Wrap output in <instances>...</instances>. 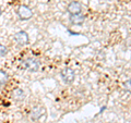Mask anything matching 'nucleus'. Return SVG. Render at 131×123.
I'll use <instances>...</instances> for the list:
<instances>
[{
	"mask_svg": "<svg viewBox=\"0 0 131 123\" xmlns=\"http://www.w3.org/2000/svg\"><path fill=\"white\" fill-rule=\"evenodd\" d=\"M20 68L23 69V70H27V71H30V72H37L40 68V62L37 59L28 58L26 60L22 61Z\"/></svg>",
	"mask_w": 131,
	"mask_h": 123,
	"instance_id": "f257e3e1",
	"label": "nucleus"
},
{
	"mask_svg": "<svg viewBox=\"0 0 131 123\" xmlns=\"http://www.w3.org/2000/svg\"><path fill=\"white\" fill-rule=\"evenodd\" d=\"M61 79L66 84H71L75 79V73L71 68H64L60 73Z\"/></svg>",
	"mask_w": 131,
	"mask_h": 123,
	"instance_id": "f03ea898",
	"label": "nucleus"
},
{
	"mask_svg": "<svg viewBox=\"0 0 131 123\" xmlns=\"http://www.w3.org/2000/svg\"><path fill=\"white\" fill-rule=\"evenodd\" d=\"M18 15L19 18L23 20V21H26V20H30L33 15V12H32V9L28 6L26 5H22L21 7L19 8L18 10Z\"/></svg>",
	"mask_w": 131,
	"mask_h": 123,
	"instance_id": "7ed1b4c3",
	"label": "nucleus"
},
{
	"mask_svg": "<svg viewBox=\"0 0 131 123\" xmlns=\"http://www.w3.org/2000/svg\"><path fill=\"white\" fill-rule=\"evenodd\" d=\"M14 40L18 43L20 46H24L28 43V35L26 32L24 31H20L14 35Z\"/></svg>",
	"mask_w": 131,
	"mask_h": 123,
	"instance_id": "20e7f679",
	"label": "nucleus"
},
{
	"mask_svg": "<svg viewBox=\"0 0 131 123\" xmlns=\"http://www.w3.org/2000/svg\"><path fill=\"white\" fill-rule=\"evenodd\" d=\"M67 10H68L69 13H70V15H78V14L81 13V11H82V6H81L80 2H78V1H72V2L69 3Z\"/></svg>",
	"mask_w": 131,
	"mask_h": 123,
	"instance_id": "39448f33",
	"label": "nucleus"
},
{
	"mask_svg": "<svg viewBox=\"0 0 131 123\" xmlns=\"http://www.w3.org/2000/svg\"><path fill=\"white\" fill-rule=\"evenodd\" d=\"M44 113V108L43 107H35L33 108V110L31 111V119L33 121H36L42 117V114Z\"/></svg>",
	"mask_w": 131,
	"mask_h": 123,
	"instance_id": "423d86ee",
	"label": "nucleus"
},
{
	"mask_svg": "<svg viewBox=\"0 0 131 123\" xmlns=\"http://www.w3.org/2000/svg\"><path fill=\"white\" fill-rule=\"evenodd\" d=\"M70 23L73 25H81L84 22V15L78 14V15H70Z\"/></svg>",
	"mask_w": 131,
	"mask_h": 123,
	"instance_id": "0eeeda50",
	"label": "nucleus"
},
{
	"mask_svg": "<svg viewBox=\"0 0 131 123\" xmlns=\"http://www.w3.org/2000/svg\"><path fill=\"white\" fill-rule=\"evenodd\" d=\"M12 96H13V98L15 100H23L24 99V97H25V94H24V92L22 91L21 88H15L13 93H12Z\"/></svg>",
	"mask_w": 131,
	"mask_h": 123,
	"instance_id": "6e6552de",
	"label": "nucleus"
},
{
	"mask_svg": "<svg viewBox=\"0 0 131 123\" xmlns=\"http://www.w3.org/2000/svg\"><path fill=\"white\" fill-rule=\"evenodd\" d=\"M8 80H9V75H8V73L6 71H0V86H2V85H5Z\"/></svg>",
	"mask_w": 131,
	"mask_h": 123,
	"instance_id": "1a4fd4ad",
	"label": "nucleus"
},
{
	"mask_svg": "<svg viewBox=\"0 0 131 123\" xmlns=\"http://www.w3.org/2000/svg\"><path fill=\"white\" fill-rule=\"evenodd\" d=\"M7 54H8V48L0 44V58H1V57H5Z\"/></svg>",
	"mask_w": 131,
	"mask_h": 123,
	"instance_id": "9d476101",
	"label": "nucleus"
},
{
	"mask_svg": "<svg viewBox=\"0 0 131 123\" xmlns=\"http://www.w3.org/2000/svg\"><path fill=\"white\" fill-rule=\"evenodd\" d=\"M124 86H125V88L127 89V91H130V80H128L127 82H125V84H124Z\"/></svg>",
	"mask_w": 131,
	"mask_h": 123,
	"instance_id": "9b49d317",
	"label": "nucleus"
},
{
	"mask_svg": "<svg viewBox=\"0 0 131 123\" xmlns=\"http://www.w3.org/2000/svg\"><path fill=\"white\" fill-rule=\"evenodd\" d=\"M105 110H106V106H103V107H102V109H101V111H100V114H101V113H103Z\"/></svg>",
	"mask_w": 131,
	"mask_h": 123,
	"instance_id": "f8f14e48",
	"label": "nucleus"
},
{
	"mask_svg": "<svg viewBox=\"0 0 131 123\" xmlns=\"http://www.w3.org/2000/svg\"><path fill=\"white\" fill-rule=\"evenodd\" d=\"M1 14H2V10H1V8H0V16H1Z\"/></svg>",
	"mask_w": 131,
	"mask_h": 123,
	"instance_id": "ddd939ff",
	"label": "nucleus"
}]
</instances>
